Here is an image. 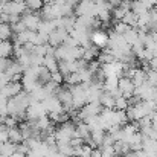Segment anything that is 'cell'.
I'll use <instances>...</instances> for the list:
<instances>
[{"mask_svg": "<svg viewBox=\"0 0 157 157\" xmlns=\"http://www.w3.org/2000/svg\"><path fill=\"white\" fill-rule=\"evenodd\" d=\"M55 137H56V142H70L73 137H76V125L70 121L61 124L56 130H55Z\"/></svg>", "mask_w": 157, "mask_h": 157, "instance_id": "cell-1", "label": "cell"}, {"mask_svg": "<svg viewBox=\"0 0 157 157\" xmlns=\"http://www.w3.org/2000/svg\"><path fill=\"white\" fill-rule=\"evenodd\" d=\"M75 12L78 17H96L98 3L95 0H79L76 3Z\"/></svg>", "mask_w": 157, "mask_h": 157, "instance_id": "cell-2", "label": "cell"}, {"mask_svg": "<svg viewBox=\"0 0 157 157\" xmlns=\"http://www.w3.org/2000/svg\"><path fill=\"white\" fill-rule=\"evenodd\" d=\"M46 114H48V110L44 107V102L43 101L32 99V102L29 104L28 110H26V117L25 119H28V121H37L38 117L46 116Z\"/></svg>", "mask_w": 157, "mask_h": 157, "instance_id": "cell-3", "label": "cell"}, {"mask_svg": "<svg viewBox=\"0 0 157 157\" xmlns=\"http://www.w3.org/2000/svg\"><path fill=\"white\" fill-rule=\"evenodd\" d=\"M140 101H156L157 99V87L150 86L148 82L136 87V93H134Z\"/></svg>", "mask_w": 157, "mask_h": 157, "instance_id": "cell-4", "label": "cell"}, {"mask_svg": "<svg viewBox=\"0 0 157 157\" xmlns=\"http://www.w3.org/2000/svg\"><path fill=\"white\" fill-rule=\"evenodd\" d=\"M21 21L25 23L26 29H29V31H38V28H40V25H41L43 18H41L38 14H35L34 11L28 9V11L23 14Z\"/></svg>", "mask_w": 157, "mask_h": 157, "instance_id": "cell-5", "label": "cell"}, {"mask_svg": "<svg viewBox=\"0 0 157 157\" xmlns=\"http://www.w3.org/2000/svg\"><path fill=\"white\" fill-rule=\"evenodd\" d=\"M117 89H119V93H121L122 96H125L127 99L133 98L134 93H136V84L133 82L131 78H127V76L119 78V86H117Z\"/></svg>", "mask_w": 157, "mask_h": 157, "instance_id": "cell-6", "label": "cell"}, {"mask_svg": "<svg viewBox=\"0 0 157 157\" xmlns=\"http://www.w3.org/2000/svg\"><path fill=\"white\" fill-rule=\"evenodd\" d=\"M8 73V76L11 78V81H20L23 78V73H25V67L23 64H20L18 61H12L9 59V64L5 70Z\"/></svg>", "mask_w": 157, "mask_h": 157, "instance_id": "cell-7", "label": "cell"}, {"mask_svg": "<svg viewBox=\"0 0 157 157\" xmlns=\"http://www.w3.org/2000/svg\"><path fill=\"white\" fill-rule=\"evenodd\" d=\"M23 92V84L21 82H18V81H9L2 90H0V93L5 96V98H14V96H17L18 93H21Z\"/></svg>", "mask_w": 157, "mask_h": 157, "instance_id": "cell-8", "label": "cell"}, {"mask_svg": "<svg viewBox=\"0 0 157 157\" xmlns=\"http://www.w3.org/2000/svg\"><path fill=\"white\" fill-rule=\"evenodd\" d=\"M69 37V32L63 28H55L52 32L49 34V44L53 48H58L59 44H63L66 41V38Z\"/></svg>", "mask_w": 157, "mask_h": 157, "instance_id": "cell-9", "label": "cell"}, {"mask_svg": "<svg viewBox=\"0 0 157 157\" xmlns=\"http://www.w3.org/2000/svg\"><path fill=\"white\" fill-rule=\"evenodd\" d=\"M43 102H44V107H46V110H48L49 114H51V113H61V111H64V105L58 99L56 95H51V96L46 98Z\"/></svg>", "mask_w": 157, "mask_h": 157, "instance_id": "cell-10", "label": "cell"}, {"mask_svg": "<svg viewBox=\"0 0 157 157\" xmlns=\"http://www.w3.org/2000/svg\"><path fill=\"white\" fill-rule=\"evenodd\" d=\"M108 38H110V35L104 31H101V29H96L92 34V43L95 46H98L99 49H105L108 46Z\"/></svg>", "mask_w": 157, "mask_h": 157, "instance_id": "cell-11", "label": "cell"}, {"mask_svg": "<svg viewBox=\"0 0 157 157\" xmlns=\"http://www.w3.org/2000/svg\"><path fill=\"white\" fill-rule=\"evenodd\" d=\"M90 134H92V128L87 122H82L79 121L78 125H76V137H81L84 142H87L90 139Z\"/></svg>", "mask_w": 157, "mask_h": 157, "instance_id": "cell-12", "label": "cell"}, {"mask_svg": "<svg viewBox=\"0 0 157 157\" xmlns=\"http://www.w3.org/2000/svg\"><path fill=\"white\" fill-rule=\"evenodd\" d=\"M131 79H133V82L136 84V87L145 84V82H147V67H144V69H137V67H136L134 72H133Z\"/></svg>", "mask_w": 157, "mask_h": 157, "instance_id": "cell-13", "label": "cell"}, {"mask_svg": "<svg viewBox=\"0 0 157 157\" xmlns=\"http://www.w3.org/2000/svg\"><path fill=\"white\" fill-rule=\"evenodd\" d=\"M52 93L46 89V86H38L37 89H34L32 92H31V96H32V99H35V101H44L46 98H49Z\"/></svg>", "mask_w": 157, "mask_h": 157, "instance_id": "cell-14", "label": "cell"}, {"mask_svg": "<svg viewBox=\"0 0 157 157\" xmlns=\"http://www.w3.org/2000/svg\"><path fill=\"white\" fill-rule=\"evenodd\" d=\"M15 151H17V144H14L11 140L0 144V156L2 157H11Z\"/></svg>", "mask_w": 157, "mask_h": 157, "instance_id": "cell-15", "label": "cell"}, {"mask_svg": "<svg viewBox=\"0 0 157 157\" xmlns=\"http://www.w3.org/2000/svg\"><path fill=\"white\" fill-rule=\"evenodd\" d=\"M44 67H46L48 70H51L52 73L59 70V61H58V58L55 56V53H49V55L44 56Z\"/></svg>", "mask_w": 157, "mask_h": 157, "instance_id": "cell-16", "label": "cell"}, {"mask_svg": "<svg viewBox=\"0 0 157 157\" xmlns=\"http://www.w3.org/2000/svg\"><path fill=\"white\" fill-rule=\"evenodd\" d=\"M114 99H116V95L114 93H110V92H102L101 98H99V102L104 108H114Z\"/></svg>", "mask_w": 157, "mask_h": 157, "instance_id": "cell-17", "label": "cell"}, {"mask_svg": "<svg viewBox=\"0 0 157 157\" xmlns=\"http://www.w3.org/2000/svg\"><path fill=\"white\" fill-rule=\"evenodd\" d=\"M12 26L9 23H5V21H0V41H5V40H9L12 37Z\"/></svg>", "mask_w": 157, "mask_h": 157, "instance_id": "cell-18", "label": "cell"}, {"mask_svg": "<svg viewBox=\"0 0 157 157\" xmlns=\"http://www.w3.org/2000/svg\"><path fill=\"white\" fill-rule=\"evenodd\" d=\"M14 53V46L9 43V40L0 41V58H9Z\"/></svg>", "mask_w": 157, "mask_h": 157, "instance_id": "cell-19", "label": "cell"}, {"mask_svg": "<svg viewBox=\"0 0 157 157\" xmlns=\"http://www.w3.org/2000/svg\"><path fill=\"white\" fill-rule=\"evenodd\" d=\"M92 151H93V148L89 145V144H82V145H79V147H76L75 148V156L76 157H90L92 156Z\"/></svg>", "mask_w": 157, "mask_h": 157, "instance_id": "cell-20", "label": "cell"}, {"mask_svg": "<svg viewBox=\"0 0 157 157\" xmlns=\"http://www.w3.org/2000/svg\"><path fill=\"white\" fill-rule=\"evenodd\" d=\"M9 140L14 142V144H20V142L25 140V139H23V134H21V131H20V127H12V128H9Z\"/></svg>", "mask_w": 157, "mask_h": 157, "instance_id": "cell-21", "label": "cell"}, {"mask_svg": "<svg viewBox=\"0 0 157 157\" xmlns=\"http://www.w3.org/2000/svg\"><path fill=\"white\" fill-rule=\"evenodd\" d=\"M128 105H130V101L125 98V96H122L121 93L119 95H116V99H114V108L116 110H127L128 108Z\"/></svg>", "mask_w": 157, "mask_h": 157, "instance_id": "cell-22", "label": "cell"}, {"mask_svg": "<svg viewBox=\"0 0 157 157\" xmlns=\"http://www.w3.org/2000/svg\"><path fill=\"white\" fill-rule=\"evenodd\" d=\"M25 3H26L28 9H31V11H34V12L43 9V6H44V2H43V0H25Z\"/></svg>", "mask_w": 157, "mask_h": 157, "instance_id": "cell-23", "label": "cell"}, {"mask_svg": "<svg viewBox=\"0 0 157 157\" xmlns=\"http://www.w3.org/2000/svg\"><path fill=\"white\" fill-rule=\"evenodd\" d=\"M9 140V128L5 124H0V144Z\"/></svg>", "mask_w": 157, "mask_h": 157, "instance_id": "cell-24", "label": "cell"}, {"mask_svg": "<svg viewBox=\"0 0 157 157\" xmlns=\"http://www.w3.org/2000/svg\"><path fill=\"white\" fill-rule=\"evenodd\" d=\"M9 81H11V78L8 76V73H6V72H0V90H2Z\"/></svg>", "mask_w": 157, "mask_h": 157, "instance_id": "cell-25", "label": "cell"}, {"mask_svg": "<svg viewBox=\"0 0 157 157\" xmlns=\"http://www.w3.org/2000/svg\"><path fill=\"white\" fill-rule=\"evenodd\" d=\"M52 81H55L56 84H61L63 81H64V76H63V73L58 70V72H53L52 73Z\"/></svg>", "mask_w": 157, "mask_h": 157, "instance_id": "cell-26", "label": "cell"}, {"mask_svg": "<svg viewBox=\"0 0 157 157\" xmlns=\"http://www.w3.org/2000/svg\"><path fill=\"white\" fill-rule=\"evenodd\" d=\"M90 157H104V153H102L101 148H95V150L92 151V156Z\"/></svg>", "mask_w": 157, "mask_h": 157, "instance_id": "cell-27", "label": "cell"}, {"mask_svg": "<svg viewBox=\"0 0 157 157\" xmlns=\"http://www.w3.org/2000/svg\"><path fill=\"white\" fill-rule=\"evenodd\" d=\"M150 67H151L153 70H156L157 72V56H154V58H151V59H150Z\"/></svg>", "mask_w": 157, "mask_h": 157, "instance_id": "cell-28", "label": "cell"}, {"mask_svg": "<svg viewBox=\"0 0 157 157\" xmlns=\"http://www.w3.org/2000/svg\"><path fill=\"white\" fill-rule=\"evenodd\" d=\"M151 122H153V127L157 128V111L153 113V116H151Z\"/></svg>", "mask_w": 157, "mask_h": 157, "instance_id": "cell-29", "label": "cell"}, {"mask_svg": "<svg viewBox=\"0 0 157 157\" xmlns=\"http://www.w3.org/2000/svg\"><path fill=\"white\" fill-rule=\"evenodd\" d=\"M11 157H28V154H23V153H18V151H15L14 154Z\"/></svg>", "mask_w": 157, "mask_h": 157, "instance_id": "cell-30", "label": "cell"}, {"mask_svg": "<svg viewBox=\"0 0 157 157\" xmlns=\"http://www.w3.org/2000/svg\"><path fill=\"white\" fill-rule=\"evenodd\" d=\"M104 157H119V154H104Z\"/></svg>", "mask_w": 157, "mask_h": 157, "instance_id": "cell-31", "label": "cell"}, {"mask_svg": "<svg viewBox=\"0 0 157 157\" xmlns=\"http://www.w3.org/2000/svg\"><path fill=\"white\" fill-rule=\"evenodd\" d=\"M153 11H154V12H156V15H157V3H156V6H154V8H153Z\"/></svg>", "mask_w": 157, "mask_h": 157, "instance_id": "cell-32", "label": "cell"}, {"mask_svg": "<svg viewBox=\"0 0 157 157\" xmlns=\"http://www.w3.org/2000/svg\"><path fill=\"white\" fill-rule=\"evenodd\" d=\"M154 102H156V105H157V99H156V101H154Z\"/></svg>", "mask_w": 157, "mask_h": 157, "instance_id": "cell-33", "label": "cell"}]
</instances>
